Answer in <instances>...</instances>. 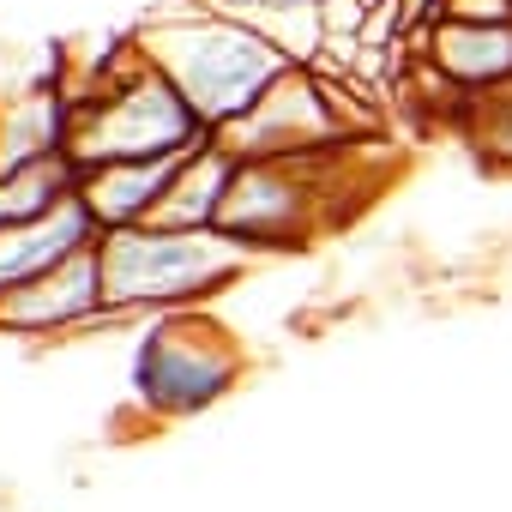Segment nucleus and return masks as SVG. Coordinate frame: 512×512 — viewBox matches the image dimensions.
<instances>
[{"mask_svg": "<svg viewBox=\"0 0 512 512\" xmlns=\"http://www.w3.org/2000/svg\"><path fill=\"white\" fill-rule=\"evenodd\" d=\"M217 229L241 241L253 260L290 253L308 235H320V187L314 157H241L229 199L217 211Z\"/></svg>", "mask_w": 512, "mask_h": 512, "instance_id": "nucleus-5", "label": "nucleus"}, {"mask_svg": "<svg viewBox=\"0 0 512 512\" xmlns=\"http://www.w3.org/2000/svg\"><path fill=\"white\" fill-rule=\"evenodd\" d=\"M139 55L187 97V109L211 133L235 127L290 67H302L272 31L211 7V0H187V7L157 13L139 31Z\"/></svg>", "mask_w": 512, "mask_h": 512, "instance_id": "nucleus-1", "label": "nucleus"}, {"mask_svg": "<svg viewBox=\"0 0 512 512\" xmlns=\"http://www.w3.org/2000/svg\"><path fill=\"white\" fill-rule=\"evenodd\" d=\"M73 193H79V163L73 157H43V163H25V169H7L0 175V229L49 217Z\"/></svg>", "mask_w": 512, "mask_h": 512, "instance_id": "nucleus-12", "label": "nucleus"}, {"mask_svg": "<svg viewBox=\"0 0 512 512\" xmlns=\"http://www.w3.org/2000/svg\"><path fill=\"white\" fill-rule=\"evenodd\" d=\"M91 320H109V302H103V260L97 247L67 260L61 272L0 296V332L13 338H49V332H79Z\"/></svg>", "mask_w": 512, "mask_h": 512, "instance_id": "nucleus-7", "label": "nucleus"}, {"mask_svg": "<svg viewBox=\"0 0 512 512\" xmlns=\"http://www.w3.org/2000/svg\"><path fill=\"white\" fill-rule=\"evenodd\" d=\"M103 241L97 217L85 211V199L73 193L67 205H55L49 217H31V223H13L0 229V296H13L49 272H61L67 260H79V253H91Z\"/></svg>", "mask_w": 512, "mask_h": 512, "instance_id": "nucleus-8", "label": "nucleus"}, {"mask_svg": "<svg viewBox=\"0 0 512 512\" xmlns=\"http://www.w3.org/2000/svg\"><path fill=\"white\" fill-rule=\"evenodd\" d=\"M241 380V344L211 314H157L133 350V392L151 416H199Z\"/></svg>", "mask_w": 512, "mask_h": 512, "instance_id": "nucleus-4", "label": "nucleus"}, {"mask_svg": "<svg viewBox=\"0 0 512 512\" xmlns=\"http://www.w3.org/2000/svg\"><path fill=\"white\" fill-rule=\"evenodd\" d=\"M416 43V61H428L440 79H452L470 103L494 97L512 85V25H458V19H440L428 31L410 37Z\"/></svg>", "mask_w": 512, "mask_h": 512, "instance_id": "nucleus-9", "label": "nucleus"}, {"mask_svg": "<svg viewBox=\"0 0 512 512\" xmlns=\"http://www.w3.org/2000/svg\"><path fill=\"white\" fill-rule=\"evenodd\" d=\"M470 115H476V139L488 145V157L512 169V85L482 97V103H470Z\"/></svg>", "mask_w": 512, "mask_h": 512, "instance_id": "nucleus-13", "label": "nucleus"}, {"mask_svg": "<svg viewBox=\"0 0 512 512\" xmlns=\"http://www.w3.org/2000/svg\"><path fill=\"white\" fill-rule=\"evenodd\" d=\"M440 19H458V25H512V0H440Z\"/></svg>", "mask_w": 512, "mask_h": 512, "instance_id": "nucleus-14", "label": "nucleus"}, {"mask_svg": "<svg viewBox=\"0 0 512 512\" xmlns=\"http://www.w3.org/2000/svg\"><path fill=\"white\" fill-rule=\"evenodd\" d=\"M235 157H314L344 139V109L314 67H290L235 127L217 133Z\"/></svg>", "mask_w": 512, "mask_h": 512, "instance_id": "nucleus-6", "label": "nucleus"}, {"mask_svg": "<svg viewBox=\"0 0 512 512\" xmlns=\"http://www.w3.org/2000/svg\"><path fill=\"white\" fill-rule=\"evenodd\" d=\"M97 260H103V302L109 320L127 314H181L217 290H229L235 278H247L253 253L241 241H229L223 229H115L97 241Z\"/></svg>", "mask_w": 512, "mask_h": 512, "instance_id": "nucleus-3", "label": "nucleus"}, {"mask_svg": "<svg viewBox=\"0 0 512 512\" xmlns=\"http://www.w3.org/2000/svg\"><path fill=\"white\" fill-rule=\"evenodd\" d=\"M73 97V139L67 157L79 163V175L109 169V163H151V157H187L205 139H217L187 97L139 55V43H127L115 55V67L97 79V91H67Z\"/></svg>", "mask_w": 512, "mask_h": 512, "instance_id": "nucleus-2", "label": "nucleus"}, {"mask_svg": "<svg viewBox=\"0 0 512 512\" xmlns=\"http://www.w3.org/2000/svg\"><path fill=\"white\" fill-rule=\"evenodd\" d=\"M235 169H241V157H235L223 139H205V145L181 163V175L169 181L163 205L151 211V229H217V211H223V199H229Z\"/></svg>", "mask_w": 512, "mask_h": 512, "instance_id": "nucleus-11", "label": "nucleus"}, {"mask_svg": "<svg viewBox=\"0 0 512 512\" xmlns=\"http://www.w3.org/2000/svg\"><path fill=\"white\" fill-rule=\"evenodd\" d=\"M187 157H193V151H187ZM187 157H151V163H109V169H91V175H79V199H85V211L97 217L103 235L133 229V223H151V211L163 205V193H169V181L181 175Z\"/></svg>", "mask_w": 512, "mask_h": 512, "instance_id": "nucleus-10", "label": "nucleus"}]
</instances>
